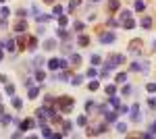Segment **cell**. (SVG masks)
Masks as SVG:
<instances>
[{
	"label": "cell",
	"instance_id": "obj_1",
	"mask_svg": "<svg viewBox=\"0 0 156 139\" xmlns=\"http://www.w3.org/2000/svg\"><path fill=\"white\" fill-rule=\"evenodd\" d=\"M73 106H75V100L69 98V96H60V98H56V110H60L62 114H67Z\"/></svg>",
	"mask_w": 156,
	"mask_h": 139
},
{
	"label": "cell",
	"instance_id": "obj_2",
	"mask_svg": "<svg viewBox=\"0 0 156 139\" xmlns=\"http://www.w3.org/2000/svg\"><path fill=\"white\" fill-rule=\"evenodd\" d=\"M119 64H125V56L123 54H108L106 56V68H117Z\"/></svg>",
	"mask_w": 156,
	"mask_h": 139
},
{
	"label": "cell",
	"instance_id": "obj_3",
	"mask_svg": "<svg viewBox=\"0 0 156 139\" xmlns=\"http://www.w3.org/2000/svg\"><path fill=\"white\" fill-rule=\"evenodd\" d=\"M106 131V123H98V125H90L85 129V135L90 137V135H102Z\"/></svg>",
	"mask_w": 156,
	"mask_h": 139
},
{
	"label": "cell",
	"instance_id": "obj_4",
	"mask_svg": "<svg viewBox=\"0 0 156 139\" xmlns=\"http://www.w3.org/2000/svg\"><path fill=\"white\" fill-rule=\"evenodd\" d=\"M150 62H146V60H142V62H133L131 64V71L133 73H138V71H142V73H148L150 71V66H148Z\"/></svg>",
	"mask_w": 156,
	"mask_h": 139
},
{
	"label": "cell",
	"instance_id": "obj_5",
	"mask_svg": "<svg viewBox=\"0 0 156 139\" xmlns=\"http://www.w3.org/2000/svg\"><path fill=\"white\" fill-rule=\"evenodd\" d=\"M129 112H131V121H135V123H140V121H142V112H140V104H133V106L129 108Z\"/></svg>",
	"mask_w": 156,
	"mask_h": 139
},
{
	"label": "cell",
	"instance_id": "obj_6",
	"mask_svg": "<svg viewBox=\"0 0 156 139\" xmlns=\"http://www.w3.org/2000/svg\"><path fill=\"white\" fill-rule=\"evenodd\" d=\"M13 27H15V31H17V33H25V31H27V21H25V19H19Z\"/></svg>",
	"mask_w": 156,
	"mask_h": 139
},
{
	"label": "cell",
	"instance_id": "obj_7",
	"mask_svg": "<svg viewBox=\"0 0 156 139\" xmlns=\"http://www.w3.org/2000/svg\"><path fill=\"white\" fill-rule=\"evenodd\" d=\"M129 50H131L133 54L142 52V40H131V42H129Z\"/></svg>",
	"mask_w": 156,
	"mask_h": 139
},
{
	"label": "cell",
	"instance_id": "obj_8",
	"mask_svg": "<svg viewBox=\"0 0 156 139\" xmlns=\"http://www.w3.org/2000/svg\"><path fill=\"white\" fill-rule=\"evenodd\" d=\"M119 6H121V0H108V13L110 15H115L119 11Z\"/></svg>",
	"mask_w": 156,
	"mask_h": 139
},
{
	"label": "cell",
	"instance_id": "obj_9",
	"mask_svg": "<svg viewBox=\"0 0 156 139\" xmlns=\"http://www.w3.org/2000/svg\"><path fill=\"white\" fill-rule=\"evenodd\" d=\"M108 106L113 108V110H119V108H121V100H119V98H117V96L113 94V96L108 98Z\"/></svg>",
	"mask_w": 156,
	"mask_h": 139
},
{
	"label": "cell",
	"instance_id": "obj_10",
	"mask_svg": "<svg viewBox=\"0 0 156 139\" xmlns=\"http://www.w3.org/2000/svg\"><path fill=\"white\" fill-rule=\"evenodd\" d=\"M100 42H102V44H110V42H115V33H113V31H108V33H100Z\"/></svg>",
	"mask_w": 156,
	"mask_h": 139
},
{
	"label": "cell",
	"instance_id": "obj_11",
	"mask_svg": "<svg viewBox=\"0 0 156 139\" xmlns=\"http://www.w3.org/2000/svg\"><path fill=\"white\" fill-rule=\"evenodd\" d=\"M117 110H106V114H104V119H106V123H115L117 121Z\"/></svg>",
	"mask_w": 156,
	"mask_h": 139
},
{
	"label": "cell",
	"instance_id": "obj_12",
	"mask_svg": "<svg viewBox=\"0 0 156 139\" xmlns=\"http://www.w3.org/2000/svg\"><path fill=\"white\" fill-rule=\"evenodd\" d=\"M27 42H29V40L25 37V33H23V35H19V37H17V46H19V50H25V48H27Z\"/></svg>",
	"mask_w": 156,
	"mask_h": 139
},
{
	"label": "cell",
	"instance_id": "obj_13",
	"mask_svg": "<svg viewBox=\"0 0 156 139\" xmlns=\"http://www.w3.org/2000/svg\"><path fill=\"white\" fill-rule=\"evenodd\" d=\"M31 127H35V123H33L31 119H25L23 123H19V129H21V131H27V129H31Z\"/></svg>",
	"mask_w": 156,
	"mask_h": 139
},
{
	"label": "cell",
	"instance_id": "obj_14",
	"mask_svg": "<svg viewBox=\"0 0 156 139\" xmlns=\"http://www.w3.org/2000/svg\"><path fill=\"white\" fill-rule=\"evenodd\" d=\"M77 44L81 46V48H85V46H90V37H87V35H79L77 37Z\"/></svg>",
	"mask_w": 156,
	"mask_h": 139
},
{
	"label": "cell",
	"instance_id": "obj_15",
	"mask_svg": "<svg viewBox=\"0 0 156 139\" xmlns=\"http://www.w3.org/2000/svg\"><path fill=\"white\" fill-rule=\"evenodd\" d=\"M56 35L60 37V40H69L71 35H69V31H67L65 27H60V29H56Z\"/></svg>",
	"mask_w": 156,
	"mask_h": 139
},
{
	"label": "cell",
	"instance_id": "obj_16",
	"mask_svg": "<svg viewBox=\"0 0 156 139\" xmlns=\"http://www.w3.org/2000/svg\"><path fill=\"white\" fill-rule=\"evenodd\" d=\"M56 48V40H46L44 42V50H54Z\"/></svg>",
	"mask_w": 156,
	"mask_h": 139
},
{
	"label": "cell",
	"instance_id": "obj_17",
	"mask_svg": "<svg viewBox=\"0 0 156 139\" xmlns=\"http://www.w3.org/2000/svg\"><path fill=\"white\" fill-rule=\"evenodd\" d=\"M71 64H73V68L79 66V64H81V56H79V54H71Z\"/></svg>",
	"mask_w": 156,
	"mask_h": 139
},
{
	"label": "cell",
	"instance_id": "obj_18",
	"mask_svg": "<svg viewBox=\"0 0 156 139\" xmlns=\"http://www.w3.org/2000/svg\"><path fill=\"white\" fill-rule=\"evenodd\" d=\"M115 81H117L119 85H123V83H127V73H119V75L115 77Z\"/></svg>",
	"mask_w": 156,
	"mask_h": 139
},
{
	"label": "cell",
	"instance_id": "obj_19",
	"mask_svg": "<svg viewBox=\"0 0 156 139\" xmlns=\"http://www.w3.org/2000/svg\"><path fill=\"white\" fill-rule=\"evenodd\" d=\"M123 27L125 29H133V27H135V21H133V19H125L123 21Z\"/></svg>",
	"mask_w": 156,
	"mask_h": 139
},
{
	"label": "cell",
	"instance_id": "obj_20",
	"mask_svg": "<svg viewBox=\"0 0 156 139\" xmlns=\"http://www.w3.org/2000/svg\"><path fill=\"white\" fill-rule=\"evenodd\" d=\"M48 66L52 68V71H56V68H60V60H58V58H52V60L48 62Z\"/></svg>",
	"mask_w": 156,
	"mask_h": 139
},
{
	"label": "cell",
	"instance_id": "obj_21",
	"mask_svg": "<svg viewBox=\"0 0 156 139\" xmlns=\"http://www.w3.org/2000/svg\"><path fill=\"white\" fill-rule=\"evenodd\" d=\"M0 123H2V127H6L9 123H13V116H9V114H2V116H0Z\"/></svg>",
	"mask_w": 156,
	"mask_h": 139
},
{
	"label": "cell",
	"instance_id": "obj_22",
	"mask_svg": "<svg viewBox=\"0 0 156 139\" xmlns=\"http://www.w3.org/2000/svg\"><path fill=\"white\" fill-rule=\"evenodd\" d=\"M38 48V40L35 37H29V42H27V50H35Z\"/></svg>",
	"mask_w": 156,
	"mask_h": 139
},
{
	"label": "cell",
	"instance_id": "obj_23",
	"mask_svg": "<svg viewBox=\"0 0 156 139\" xmlns=\"http://www.w3.org/2000/svg\"><path fill=\"white\" fill-rule=\"evenodd\" d=\"M15 44H17L15 40H6L4 46H6V50H9V52H15V50H17V48H15Z\"/></svg>",
	"mask_w": 156,
	"mask_h": 139
},
{
	"label": "cell",
	"instance_id": "obj_24",
	"mask_svg": "<svg viewBox=\"0 0 156 139\" xmlns=\"http://www.w3.org/2000/svg\"><path fill=\"white\" fill-rule=\"evenodd\" d=\"M54 104H56V98H52V96L44 98V106H54Z\"/></svg>",
	"mask_w": 156,
	"mask_h": 139
},
{
	"label": "cell",
	"instance_id": "obj_25",
	"mask_svg": "<svg viewBox=\"0 0 156 139\" xmlns=\"http://www.w3.org/2000/svg\"><path fill=\"white\" fill-rule=\"evenodd\" d=\"M71 127H73V125H71V121H62V131H65L62 135L69 133V131H71Z\"/></svg>",
	"mask_w": 156,
	"mask_h": 139
},
{
	"label": "cell",
	"instance_id": "obj_26",
	"mask_svg": "<svg viewBox=\"0 0 156 139\" xmlns=\"http://www.w3.org/2000/svg\"><path fill=\"white\" fill-rule=\"evenodd\" d=\"M142 27H146V29L152 27V19H150V17H144V19H142Z\"/></svg>",
	"mask_w": 156,
	"mask_h": 139
},
{
	"label": "cell",
	"instance_id": "obj_27",
	"mask_svg": "<svg viewBox=\"0 0 156 139\" xmlns=\"http://www.w3.org/2000/svg\"><path fill=\"white\" fill-rule=\"evenodd\" d=\"M50 17H52V15H42V13H40V15H35V19H38V23H46V21H48Z\"/></svg>",
	"mask_w": 156,
	"mask_h": 139
},
{
	"label": "cell",
	"instance_id": "obj_28",
	"mask_svg": "<svg viewBox=\"0 0 156 139\" xmlns=\"http://www.w3.org/2000/svg\"><path fill=\"white\" fill-rule=\"evenodd\" d=\"M13 106L17 110H21V108H23V100H21V98H13Z\"/></svg>",
	"mask_w": 156,
	"mask_h": 139
},
{
	"label": "cell",
	"instance_id": "obj_29",
	"mask_svg": "<svg viewBox=\"0 0 156 139\" xmlns=\"http://www.w3.org/2000/svg\"><path fill=\"white\" fill-rule=\"evenodd\" d=\"M60 15H62V6H60V4H56V6L52 8V17H60Z\"/></svg>",
	"mask_w": 156,
	"mask_h": 139
},
{
	"label": "cell",
	"instance_id": "obj_30",
	"mask_svg": "<svg viewBox=\"0 0 156 139\" xmlns=\"http://www.w3.org/2000/svg\"><path fill=\"white\" fill-rule=\"evenodd\" d=\"M38 94H40V87H29V98H31V100L38 98Z\"/></svg>",
	"mask_w": 156,
	"mask_h": 139
},
{
	"label": "cell",
	"instance_id": "obj_31",
	"mask_svg": "<svg viewBox=\"0 0 156 139\" xmlns=\"http://www.w3.org/2000/svg\"><path fill=\"white\" fill-rule=\"evenodd\" d=\"M44 79H46V73H44V71H40V68H38V73H35V81H44Z\"/></svg>",
	"mask_w": 156,
	"mask_h": 139
},
{
	"label": "cell",
	"instance_id": "obj_32",
	"mask_svg": "<svg viewBox=\"0 0 156 139\" xmlns=\"http://www.w3.org/2000/svg\"><path fill=\"white\" fill-rule=\"evenodd\" d=\"M77 125H79V127H85V125H87V116H85V114H81V116L77 119Z\"/></svg>",
	"mask_w": 156,
	"mask_h": 139
},
{
	"label": "cell",
	"instance_id": "obj_33",
	"mask_svg": "<svg viewBox=\"0 0 156 139\" xmlns=\"http://www.w3.org/2000/svg\"><path fill=\"white\" fill-rule=\"evenodd\" d=\"M102 62V56L100 54H92V64H100Z\"/></svg>",
	"mask_w": 156,
	"mask_h": 139
},
{
	"label": "cell",
	"instance_id": "obj_34",
	"mask_svg": "<svg viewBox=\"0 0 156 139\" xmlns=\"http://www.w3.org/2000/svg\"><path fill=\"white\" fill-rule=\"evenodd\" d=\"M117 131H119V133L123 135V133L127 131V125H125V123H117Z\"/></svg>",
	"mask_w": 156,
	"mask_h": 139
},
{
	"label": "cell",
	"instance_id": "obj_35",
	"mask_svg": "<svg viewBox=\"0 0 156 139\" xmlns=\"http://www.w3.org/2000/svg\"><path fill=\"white\" fill-rule=\"evenodd\" d=\"M67 23H69V19H67L65 15H60V17H58V25H60V27H65Z\"/></svg>",
	"mask_w": 156,
	"mask_h": 139
},
{
	"label": "cell",
	"instance_id": "obj_36",
	"mask_svg": "<svg viewBox=\"0 0 156 139\" xmlns=\"http://www.w3.org/2000/svg\"><path fill=\"white\" fill-rule=\"evenodd\" d=\"M146 4H144V0H135V11H144Z\"/></svg>",
	"mask_w": 156,
	"mask_h": 139
},
{
	"label": "cell",
	"instance_id": "obj_37",
	"mask_svg": "<svg viewBox=\"0 0 156 139\" xmlns=\"http://www.w3.org/2000/svg\"><path fill=\"white\" fill-rule=\"evenodd\" d=\"M77 6H79V0H71V2H69V11H71V13H73Z\"/></svg>",
	"mask_w": 156,
	"mask_h": 139
},
{
	"label": "cell",
	"instance_id": "obj_38",
	"mask_svg": "<svg viewBox=\"0 0 156 139\" xmlns=\"http://www.w3.org/2000/svg\"><path fill=\"white\" fill-rule=\"evenodd\" d=\"M125 19H131V11H123V13H121V23H123Z\"/></svg>",
	"mask_w": 156,
	"mask_h": 139
},
{
	"label": "cell",
	"instance_id": "obj_39",
	"mask_svg": "<svg viewBox=\"0 0 156 139\" xmlns=\"http://www.w3.org/2000/svg\"><path fill=\"white\" fill-rule=\"evenodd\" d=\"M42 64H44V58H42V56H38V58L33 60V66H35V68H40Z\"/></svg>",
	"mask_w": 156,
	"mask_h": 139
},
{
	"label": "cell",
	"instance_id": "obj_40",
	"mask_svg": "<svg viewBox=\"0 0 156 139\" xmlns=\"http://www.w3.org/2000/svg\"><path fill=\"white\" fill-rule=\"evenodd\" d=\"M71 83H73V85H81V83H83V77H81V75H77V77H73V81H71Z\"/></svg>",
	"mask_w": 156,
	"mask_h": 139
},
{
	"label": "cell",
	"instance_id": "obj_41",
	"mask_svg": "<svg viewBox=\"0 0 156 139\" xmlns=\"http://www.w3.org/2000/svg\"><path fill=\"white\" fill-rule=\"evenodd\" d=\"M42 135H44V137H54V133H52L50 129H46V127L42 129Z\"/></svg>",
	"mask_w": 156,
	"mask_h": 139
},
{
	"label": "cell",
	"instance_id": "obj_42",
	"mask_svg": "<svg viewBox=\"0 0 156 139\" xmlns=\"http://www.w3.org/2000/svg\"><path fill=\"white\" fill-rule=\"evenodd\" d=\"M6 94H9V96L15 94V85H13V83H6Z\"/></svg>",
	"mask_w": 156,
	"mask_h": 139
},
{
	"label": "cell",
	"instance_id": "obj_43",
	"mask_svg": "<svg viewBox=\"0 0 156 139\" xmlns=\"http://www.w3.org/2000/svg\"><path fill=\"white\" fill-rule=\"evenodd\" d=\"M9 15H11V11H9L6 6H2V11H0V17H2V19H6Z\"/></svg>",
	"mask_w": 156,
	"mask_h": 139
},
{
	"label": "cell",
	"instance_id": "obj_44",
	"mask_svg": "<svg viewBox=\"0 0 156 139\" xmlns=\"http://www.w3.org/2000/svg\"><path fill=\"white\" fill-rule=\"evenodd\" d=\"M94 110V102L90 100V102H85V112H92Z\"/></svg>",
	"mask_w": 156,
	"mask_h": 139
},
{
	"label": "cell",
	"instance_id": "obj_45",
	"mask_svg": "<svg viewBox=\"0 0 156 139\" xmlns=\"http://www.w3.org/2000/svg\"><path fill=\"white\" fill-rule=\"evenodd\" d=\"M146 89L150 91V94H154V91H156V83H148V85H146Z\"/></svg>",
	"mask_w": 156,
	"mask_h": 139
},
{
	"label": "cell",
	"instance_id": "obj_46",
	"mask_svg": "<svg viewBox=\"0 0 156 139\" xmlns=\"http://www.w3.org/2000/svg\"><path fill=\"white\" fill-rule=\"evenodd\" d=\"M106 94L113 96V94H115V85H106Z\"/></svg>",
	"mask_w": 156,
	"mask_h": 139
},
{
	"label": "cell",
	"instance_id": "obj_47",
	"mask_svg": "<svg viewBox=\"0 0 156 139\" xmlns=\"http://www.w3.org/2000/svg\"><path fill=\"white\" fill-rule=\"evenodd\" d=\"M98 87H100V85H98V81H92V83H90V91H96Z\"/></svg>",
	"mask_w": 156,
	"mask_h": 139
},
{
	"label": "cell",
	"instance_id": "obj_48",
	"mask_svg": "<svg viewBox=\"0 0 156 139\" xmlns=\"http://www.w3.org/2000/svg\"><path fill=\"white\" fill-rule=\"evenodd\" d=\"M17 15H19V19H25V15H27V11H23V8H19V11H17Z\"/></svg>",
	"mask_w": 156,
	"mask_h": 139
},
{
	"label": "cell",
	"instance_id": "obj_49",
	"mask_svg": "<svg viewBox=\"0 0 156 139\" xmlns=\"http://www.w3.org/2000/svg\"><path fill=\"white\" fill-rule=\"evenodd\" d=\"M67 79H69V75H67V73H65V71H62V73H60V75H58V81H67Z\"/></svg>",
	"mask_w": 156,
	"mask_h": 139
},
{
	"label": "cell",
	"instance_id": "obj_50",
	"mask_svg": "<svg viewBox=\"0 0 156 139\" xmlns=\"http://www.w3.org/2000/svg\"><path fill=\"white\" fill-rule=\"evenodd\" d=\"M148 104H150V108H154V110H156V98H150V100H148Z\"/></svg>",
	"mask_w": 156,
	"mask_h": 139
},
{
	"label": "cell",
	"instance_id": "obj_51",
	"mask_svg": "<svg viewBox=\"0 0 156 139\" xmlns=\"http://www.w3.org/2000/svg\"><path fill=\"white\" fill-rule=\"evenodd\" d=\"M127 94H131V87L129 85H123V96H127Z\"/></svg>",
	"mask_w": 156,
	"mask_h": 139
},
{
	"label": "cell",
	"instance_id": "obj_52",
	"mask_svg": "<svg viewBox=\"0 0 156 139\" xmlns=\"http://www.w3.org/2000/svg\"><path fill=\"white\" fill-rule=\"evenodd\" d=\"M98 73H96V68H90V71H87V77H96Z\"/></svg>",
	"mask_w": 156,
	"mask_h": 139
},
{
	"label": "cell",
	"instance_id": "obj_53",
	"mask_svg": "<svg viewBox=\"0 0 156 139\" xmlns=\"http://www.w3.org/2000/svg\"><path fill=\"white\" fill-rule=\"evenodd\" d=\"M73 27H75L77 31H81V29H83V23H79V21H77V23H75V25H73Z\"/></svg>",
	"mask_w": 156,
	"mask_h": 139
},
{
	"label": "cell",
	"instance_id": "obj_54",
	"mask_svg": "<svg viewBox=\"0 0 156 139\" xmlns=\"http://www.w3.org/2000/svg\"><path fill=\"white\" fill-rule=\"evenodd\" d=\"M100 77H102V79H106V77H108V68H104V71H100Z\"/></svg>",
	"mask_w": 156,
	"mask_h": 139
},
{
	"label": "cell",
	"instance_id": "obj_55",
	"mask_svg": "<svg viewBox=\"0 0 156 139\" xmlns=\"http://www.w3.org/2000/svg\"><path fill=\"white\" fill-rule=\"evenodd\" d=\"M23 83H25V87H31V83H33V79H25Z\"/></svg>",
	"mask_w": 156,
	"mask_h": 139
},
{
	"label": "cell",
	"instance_id": "obj_56",
	"mask_svg": "<svg viewBox=\"0 0 156 139\" xmlns=\"http://www.w3.org/2000/svg\"><path fill=\"white\" fill-rule=\"evenodd\" d=\"M0 81H2V83H6V81H9V79H6V77H4V75H0Z\"/></svg>",
	"mask_w": 156,
	"mask_h": 139
},
{
	"label": "cell",
	"instance_id": "obj_57",
	"mask_svg": "<svg viewBox=\"0 0 156 139\" xmlns=\"http://www.w3.org/2000/svg\"><path fill=\"white\" fill-rule=\"evenodd\" d=\"M0 114H4V108H2V104H0Z\"/></svg>",
	"mask_w": 156,
	"mask_h": 139
},
{
	"label": "cell",
	"instance_id": "obj_58",
	"mask_svg": "<svg viewBox=\"0 0 156 139\" xmlns=\"http://www.w3.org/2000/svg\"><path fill=\"white\" fill-rule=\"evenodd\" d=\"M152 131H156V121H154V125H152Z\"/></svg>",
	"mask_w": 156,
	"mask_h": 139
},
{
	"label": "cell",
	"instance_id": "obj_59",
	"mask_svg": "<svg viewBox=\"0 0 156 139\" xmlns=\"http://www.w3.org/2000/svg\"><path fill=\"white\" fill-rule=\"evenodd\" d=\"M2 50H4V48H0V60H2Z\"/></svg>",
	"mask_w": 156,
	"mask_h": 139
},
{
	"label": "cell",
	"instance_id": "obj_60",
	"mask_svg": "<svg viewBox=\"0 0 156 139\" xmlns=\"http://www.w3.org/2000/svg\"><path fill=\"white\" fill-rule=\"evenodd\" d=\"M44 2H48V4H52V0H44Z\"/></svg>",
	"mask_w": 156,
	"mask_h": 139
},
{
	"label": "cell",
	"instance_id": "obj_61",
	"mask_svg": "<svg viewBox=\"0 0 156 139\" xmlns=\"http://www.w3.org/2000/svg\"><path fill=\"white\" fill-rule=\"evenodd\" d=\"M154 50H156V40H154Z\"/></svg>",
	"mask_w": 156,
	"mask_h": 139
},
{
	"label": "cell",
	"instance_id": "obj_62",
	"mask_svg": "<svg viewBox=\"0 0 156 139\" xmlns=\"http://www.w3.org/2000/svg\"><path fill=\"white\" fill-rule=\"evenodd\" d=\"M92 2H98V0H92Z\"/></svg>",
	"mask_w": 156,
	"mask_h": 139
},
{
	"label": "cell",
	"instance_id": "obj_63",
	"mask_svg": "<svg viewBox=\"0 0 156 139\" xmlns=\"http://www.w3.org/2000/svg\"><path fill=\"white\" fill-rule=\"evenodd\" d=\"M0 2H4V0H0Z\"/></svg>",
	"mask_w": 156,
	"mask_h": 139
}]
</instances>
